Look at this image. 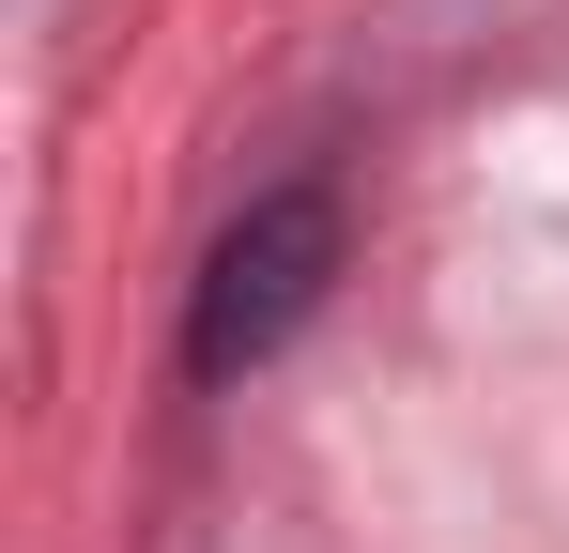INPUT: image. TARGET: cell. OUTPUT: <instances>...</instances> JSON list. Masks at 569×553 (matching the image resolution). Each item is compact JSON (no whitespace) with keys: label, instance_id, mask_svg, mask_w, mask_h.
<instances>
[{"label":"cell","instance_id":"obj_1","mask_svg":"<svg viewBox=\"0 0 569 553\" xmlns=\"http://www.w3.org/2000/svg\"><path fill=\"white\" fill-rule=\"evenodd\" d=\"M323 276H339V200L323 184H278V200H247L231 231H216V262H200V308H186V369L200 384H231V369H262L323 308Z\"/></svg>","mask_w":569,"mask_h":553}]
</instances>
